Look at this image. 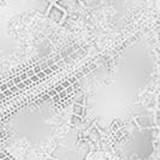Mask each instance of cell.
Here are the masks:
<instances>
[{"instance_id": "obj_1", "label": "cell", "mask_w": 160, "mask_h": 160, "mask_svg": "<svg viewBox=\"0 0 160 160\" xmlns=\"http://www.w3.org/2000/svg\"><path fill=\"white\" fill-rule=\"evenodd\" d=\"M64 15L65 12L62 8H58V6H52V8H49V11H48V17L53 22H56V23H60L62 19L64 18Z\"/></svg>"}, {"instance_id": "obj_2", "label": "cell", "mask_w": 160, "mask_h": 160, "mask_svg": "<svg viewBox=\"0 0 160 160\" xmlns=\"http://www.w3.org/2000/svg\"><path fill=\"white\" fill-rule=\"evenodd\" d=\"M72 112H73L75 116L82 117L84 114V107L81 104H73V106H72Z\"/></svg>"}, {"instance_id": "obj_3", "label": "cell", "mask_w": 160, "mask_h": 160, "mask_svg": "<svg viewBox=\"0 0 160 160\" xmlns=\"http://www.w3.org/2000/svg\"><path fill=\"white\" fill-rule=\"evenodd\" d=\"M71 123L73 124V125H80L81 124V117L73 114V116L71 117Z\"/></svg>"}, {"instance_id": "obj_4", "label": "cell", "mask_w": 160, "mask_h": 160, "mask_svg": "<svg viewBox=\"0 0 160 160\" xmlns=\"http://www.w3.org/2000/svg\"><path fill=\"white\" fill-rule=\"evenodd\" d=\"M58 95L60 96V99H65V98L68 96V93H66V90H65V89H63L60 93H58Z\"/></svg>"}, {"instance_id": "obj_5", "label": "cell", "mask_w": 160, "mask_h": 160, "mask_svg": "<svg viewBox=\"0 0 160 160\" xmlns=\"http://www.w3.org/2000/svg\"><path fill=\"white\" fill-rule=\"evenodd\" d=\"M2 94H4V96L6 98V96L12 95V92H11V89H6V90H4V92H2Z\"/></svg>"}, {"instance_id": "obj_6", "label": "cell", "mask_w": 160, "mask_h": 160, "mask_svg": "<svg viewBox=\"0 0 160 160\" xmlns=\"http://www.w3.org/2000/svg\"><path fill=\"white\" fill-rule=\"evenodd\" d=\"M27 75H28V77L30 78L32 76H34V75H36V73H35V71H34V69H30V70H28V71H27Z\"/></svg>"}, {"instance_id": "obj_7", "label": "cell", "mask_w": 160, "mask_h": 160, "mask_svg": "<svg viewBox=\"0 0 160 160\" xmlns=\"http://www.w3.org/2000/svg\"><path fill=\"white\" fill-rule=\"evenodd\" d=\"M36 75H38V77H39V78H46V73H45V72L43 71H40V72H38V73H36Z\"/></svg>"}, {"instance_id": "obj_8", "label": "cell", "mask_w": 160, "mask_h": 160, "mask_svg": "<svg viewBox=\"0 0 160 160\" xmlns=\"http://www.w3.org/2000/svg\"><path fill=\"white\" fill-rule=\"evenodd\" d=\"M19 77H21V80L24 81V80H27V78H29L28 77V75H27V72H23V73H21V75H18Z\"/></svg>"}, {"instance_id": "obj_9", "label": "cell", "mask_w": 160, "mask_h": 160, "mask_svg": "<svg viewBox=\"0 0 160 160\" xmlns=\"http://www.w3.org/2000/svg\"><path fill=\"white\" fill-rule=\"evenodd\" d=\"M13 83H15V86H16V84H18V83H21V82H22V80H21V77H19V76H17V77H15V78H13Z\"/></svg>"}, {"instance_id": "obj_10", "label": "cell", "mask_w": 160, "mask_h": 160, "mask_svg": "<svg viewBox=\"0 0 160 160\" xmlns=\"http://www.w3.org/2000/svg\"><path fill=\"white\" fill-rule=\"evenodd\" d=\"M57 94H58V93H57L54 89H51V90L48 92V96H51V98H52V96H54V95H57Z\"/></svg>"}, {"instance_id": "obj_11", "label": "cell", "mask_w": 160, "mask_h": 160, "mask_svg": "<svg viewBox=\"0 0 160 160\" xmlns=\"http://www.w3.org/2000/svg\"><path fill=\"white\" fill-rule=\"evenodd\" d=\"M11 92H12V94H13V93H18V92H19V88H18V87H17V86H13V87H11Z\"/></svg>"}, {"instance_id": "obj_12", "label": "cell", "mask_w": 160, "mask_h": 160, "mask_svg": "<svg viewBox=\"0 0 160 160\" xmlns=\"http://www.w3.org/2000/svg\"><path fill=\"white\" fill-rule=\"evenodd\" d=\"M62 86H63V88L64 89H66L68 87H70V82H69V81H65V82L62 83Z\"/></svg>"}, {"instance_id": "obj_13", "label": "cell", "mask_w": 160, "mask_h": 160, "mask_svg": "<svg viewBox=\"0 0 160 160\" xmlns=\"http://www.w3.org/2000/svg\"><path fill=\"white\" fill-rule=\"evenodd\" d=\"M30 80H32V82H39V81H40V78L38 77V75H34V76H32V77H30Z\"/></svg>"}, {"instance_id": "obj_14", "label": "cell", "mask_w": 160, "mask_h": 160, "mask_svg": "<svg viewBox=\"0 0 160 160\" xmlns=\"http://www.w3.org/2000/svg\"><path fill=\"white\" fill-rule=\"evenodd\" d=\"M16 86H17V87H18V88H19V90H21V89H23V88H25V87H27V86L24 84V82H23V81H22L21 83H18V84H16Z\"/></svg>"}, {"instance_id": "obj_15", "label": "cell", "mask_w": 160, "mask_h": 160, "mask_svg": "<svg viewBox=\"0 0 160 160\" xmlns=\"http://www.w3.org/2000/svg\"><path fill=\"white\" fill-rule=\"evenodd\" d=\"M52 99H53V101H56V102H59V101L62 100V99H60V96L58 95V94L54 95V96H52Z\"/></svg>"}, {"instance_id": "obj_16", "label": "cell", "mask_w": 160, "mask_h": 160, "mask_svg": "<svg viewBox=\"0 0 160 160\" xmlns=\"http://www.w3.org/2000/svg\"><path fill=\"white\" fill-rule=\"evenodd\" d=\"M42 71L45 72V73H46V76H48V75H51V73H52V70H51V68H47V69H45V70H42Z\"/></svg>"}, {"instance_id": "obj_17", "label": "cell", "mask_w": 160, "mask_h": 160, "mask_svg": "<svg viewBox=\"0 0 160 160\" xmlns=\"http://www.w3.org/2000/svg\"><path fill=\"white\" fill-rule=\"evenodd\" d=\"M48 64V66H52L53 64H56V62H54V59H48L47 62H46Z\"/></svg>"}, {"instance_id": "obj_18", "label": "cell", "mask_w": 160, "mask_h": 160, "mask_svg": "<svg viewBox=\"0 0 160 160\" xmlns=\"http://www.w3.org/2000/svg\"><path fill=\"white\" fill-rule=\"evenodd\" d=\"M63 89H64V88H63V86H58V87H56V88H54V90H56L57 93H60Z\"/></svg>"}, {"instance_id": "obj_19", "label": "cell", "mask_w": 160, "mask_h": 160, "mask_svg": "<svg viewBox=\"0 0 160 160\" xmlns=\"http://www.w3.org/2000/svg\"><path fill=\"white\" fill-rule=\"evenodd\" d=\"M34 71H35V73H38V72L42 71V70H41V66H40V65H38V66H35V68H34Z\"/></svg>"}, {"instance_id": "obj_20", "label": "cell", "mask_w": 160, "mask_h": 160, "mask_svg": "<svg viewBox=\"0 0 160 160\" xmlns=\"http://www.w3.org/2000/svg\"><path fill=\"white\" fill-rule=\"evenodd\" d=\"M49 68H51V70H52V71H56V70H58V69H59L57 64H53L52 66H49Z\"/></svg>"}, {"instance_id": "obj_21", "label": "cell", "mask_w": 160, "mask_h": 160, "mask_svg": "<svg viewBox=\"0 0 160 160\" xmlns=\"http://www.w3.org/2000/svg\"><path fill=\"white\" fill-rule=\"evenodd\" d=\"M6 157V153H0V159H4Z\"/></svg>"}, {"instance_id": "obj_22", "label": "cell", "mask_w": 160, "mask_h": 160, "mask_svg": "<svg viewBox=\"0 0 160 160\" xmlns=\"http://www.w3.org/2000/svg\"><path fill=\"white\" fill-rule=\"evenodd\" d=\"M1 160H12V159H11V158H10V157H8V155H6V157H5V158H4V159H1Z\"/></svg>"}, {"instance_id": "obj_23", "label": "cell", "mask_w": 160, "mask_h": 160, "mask_svg": "<svg viewBox=\"0 0 160 160\" xmlns=\"http://www.w3.org/2000/svg\"><path fill=\"white\" fill-rule=\"evenodd\" d=\"M158 107H159V110H160V96L158 98Z\"/></svg>"}, {"instance_id": "obj_24", "label": "cell", "mask_w": 160, "mask_h": 160, "mask_svg": "<svg viewBox=\"0 0 160 160\" xmlns=\"http://www.w3.org/2000/svg\"><path fill=\"white\" fill-rule=\"evenodd\" d=\"M47 160H57L56 158H49V159H47Z\"/></svg>"}, {"instance_id": "obj_25", "label": "cell", "mask_w": 160, "mask_h": 160, "mask_svg": "<svg viewBox=\"0 0 160 160\" xmlns=\"http://www.w3.org/2000/svg\"><path fill=\"white\" fill-rule=\"evenodd\" d=\"M159 72H160V66H159Z\"/></svg>"}, {"instance_id": "obj_26", "label": "cell", "mask_w": 160, "mask_h": 160, "mask_svg": "<svg viewBox=\"0 0 160 160\" xmlns=\"http://www.w3.org/2000/svg\"><path fill=\"white\" fill-rule=\"evenodd\" d=\"M159 57H160V56H159Z\"/></svg>"}]
</instances>
